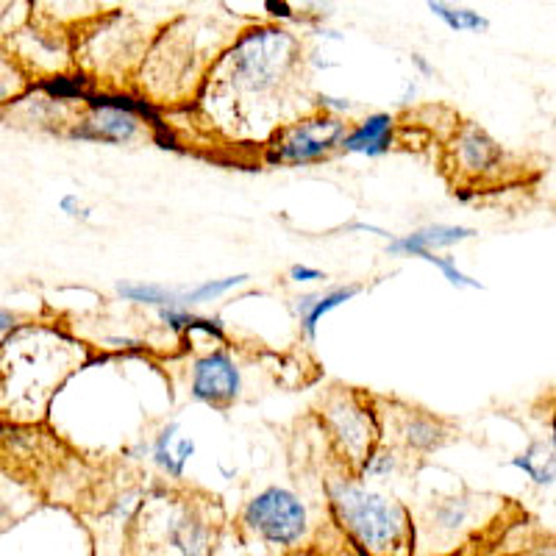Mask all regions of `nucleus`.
<instances>
[{
	"mask_svg": "<svg viewBox=\"0 0 556 556\" xmlns=\"http://www.w3.org/2000/svg\"><path fill=\"white\" fill-rule=\"evenodd\" d=\"M59 212H64L70 220H78V223L92 220V208H89L87 203L76 195V192H67V195H62V201H59Z\"/></svg>",
	"mask_w": 556,
	"mask_h": 556,
	"instance_id": "26",
	"label": "nucleus"
},
{
	"mask_svg": "<svg viewBox=\"0 0 556 556\" xmlns=\"http://www.w3.org/2000/svg\"><path fill=\"white\" fill-rule=\"evenodd\" d=\"M392 431H395V443L404 445L406 451H415V454H429L437 451L440 445L448 443L451 431L445 429V424L440 417L429 415L424 409H409V406H401V409L390 412Z\"/></svg>",
	"mask_w": 556,
	"mask_h": 556,
	"instance_id": "12",
	"label": "nucleus"
},
{
	"mask_svg": "<svg viewBox=\"0 0 556 556\" xmlns=\"http://www.w3.org/2000/svg\"><path fill=\"white\" fill-rule=\"evenodd\" d=\"M121 298L131 301V304H146V306H173L178 304V295L173 290L162 285H151V281H126V285H117Z\"/></svg>",
	"mask_w": 556,
	"mask_h": 556,
	"instance_id": "21",
	"label": "nucleus"
},
{
	"mask_svg": "<svg viewBox=\"0 0 556 556\" xmlns=\"http://www.w3.org/2000/svg\"><path fill=\"white\" fill-rule=\"evenodd\" d=\"M340 465V462H337ZM326 501L345 540L365 551L367 556H412L415 529L412 513L392 495L367 486L359 476L340 465V473H329L323 481Z\"/></svg>",
	"mask_w": 556,
	"mask_h": 556,
	"instance_id": "4",
	"label": "nucleus"
},
{
	"mask_svg": "<svg viewBox=\"0 0 556 556\" xmlns=\"http://www.w3.org/2000/svg\"><path fill=\"white\" fill-rule=\"evenodd\" d=\"M290 278L292 281H298V285H306V281H320V278H326V273L315 270V267H306V265H292Z\"/></svg>",
	"mask_w": 556,
	"mask_h": 556,
	"instance_id": "27",
	"label": "nucleus"
},
{
	"mask_svg": "<svg viewBox=\"0 0 556 556\" xmlns=\"http://www.w3.org/2000/svg\"><path fill=\"white\" fill-rule=\"evenodd\" d=\"M20 493L17 486L7 484V481H0V534L9 529V526H14V520L23 515V509H20Z\"/></svg>",
	"mask_w": 556,
	"mask_h": 556,
	"instance_id": "25",
	"label": "nucleus"
},
{
	"mask_svg": "<svg viewBox=\"0 0 556 556\" xmlns=\"http://www.w3.org/2000/svg\"><path fill=\"white\" fill-rule=\"evenodd\" d=\"M248 556H287V554H278V551H256V554H248Z\"/></svg>",
	"mask_w": 556,
	"mask_h": 556,
	"instance_id": "30",
	"label": "nucleus"
},
{
	"mask_svg": "<svg viewBox=\"0 0 556 556\" xmlns=\"http://www.w3.org/2000/svg\"><path fill=\"white\" fill-rule=\"evenodd\" d=\"M251 281V276L248 273H240V276H228V278H212V281H203V285L192 287L190 292L184 298H178V304L187 306L190 309L192 304H206V301H217L220 295H226V292L237 290V287L248 285Z\"/></svg>",
	"mask_w": 556,
	"mask_h": 556,
	"instance_id": "22",
	"label": "nucleus"
},
{
	"mask_svg": "<svg viewBox=\"0 0 556 556\" xmlns=\"http://www.w3.org/2000/svg\"><path fill=\"white\" fill-rule=\"evenodd\" d=\"M23 323H20V315L12 309H0V342L7 340L12 331H17Z\"/></svg>",
	"mask_w": 556,
	"mask_h": 556,
	"instance_id": "28",
	"label": "nucleus"
},
{
	"mask_svg": "<svg viewBox=\"0 0 556 556\" xmlns=\"http://www.w3.org/2000/svg\"><path fill=\"white\" fill-rule=\"evenodd\" d=\"M420 260L429 262V265H434L437 270L443 273V276L448 278V285L470 287V290H481L479 281H476V278H470L468 273H462L459 267H456V262L451 260V256H437V253H426V256H420Z\"/></svg>",
	"mask_w": 556,
	"mask_h": 556,
	"instance_id": "24",
	"label": "nucleus"
},
{
	"mask_svg": "<svg viewBox=\"0 0 556 556\" xmlns=\"http://www.w3.org/2000/svg\"><path fill=\"white\" fill-rule=\"evenodd\" d=\"M28 89V73L20 67L17 59L9 56L7 51H0V106L12 103Z\"/></svg>",
	"mask_w": 556,
	"mask_h": 556,
	"instance_id": "23",
	"label": "nucleus"
},
{
	"mask_svg": "<svg viewBox=\"0 0 556 556\" xmlns=\"http://www.w3.org/2000/svg\"><path fill=\"white\" fill-rule=\"evenodd\" d=\"M159 320H165L167 329L176 331V334H187V331H206V334L217 337V340H226L223 323L217 320V317H201L181 304L162 306V309H159Z\"/></svg>",
	"mask_w": 556,
	"mask_h": 556,
	"instance_id": "19",
	"label": "nucleus"
},
{
	"mask_svg": "<svg viewBox=\"0 0 556 556\" xmlns=\"http://www.w3.org/2000/svg\"><path fill=\"white\" fill-rule=\"evenodd\" d=\"M190 390L192 399L212 406V409H231L240 401L242 392V374L235 356L228 354V351H212V354L195 359Z\"/></svg>",
	"mask_w": 556,
	"mask_h": 556,
	"instance_id": "9",
	"label": "nucleus"
},
{
	"mask_svg": "<svg viewBox=\"0 0 556 556\" xmlns=\"http://www.w3.org/2000/svg\"><path fill=\"white\" fill-rule=\"evenodd\" d=\"M217 31H223L220 14H181L162 28L139 67L142 92L156 103L195 96V84H203L208 67L231 45H203V39L215 37Z\"/></svg>",
	"mask_w": 556,
	"mask_h": 556,
	"instance_id": "5",
	"label": "nucleus"
},
{
	"mask_svg": "<svg viewBox=\"0 0 556 556\" xmlns=\"http://www.w3.org/2000/svg\"><path fill=\"white\" fill-rule=\"evenodd\" d=\"M456 146H459V162L465 165V170H490L501 156L498 142L473 123L462 128Z\"/></svg>",
	"mask_w": 556,
	"mask_h": 556,
	"instance_id": "16",
	"label": "nucleus"
},
{
	"mask_svg": "<svg viewBox=\"0 0 556 556\" xmlns=\"http://www.w3.org/2000/svg\"><path fill=\"white\" fill-rule=\"evenodd\" d=\"M429 12L434 17H440L451 31H486L490 28V20L484 17L481 12H473V9H465V7H448V3H429Z\"/></svg>",
	"mask_w": 556,
	"mask_h": 556,
	"instance_id": "20",
	"label": "nucleus"
},
{
	"mask_svg": "<svg viewBox=\"0 0 556 556\" xmlns=\"http://www.w3.org/2000/svg\"><path fill=\"white\" fill-rule=\"evenodd\" d=\"M320 420L337 462L354 476L359 473L381 440V420L376 406H370V395L356 387H337L320 404Z\"/></svg>",
	"mask_w": 556,
	"mask_h": 556,
	"instance_id": "6",
	"label": "nucleus"
},
{
	"mask_svg": "<svg viewBox=\"0 0 556 556\" xmlns=\"http://www.w3.org/2000/svg\"><path fill=\"white\" fill-rule=\"evenodd\" d=\"M481 501L484 498H476V495H451V498L434 501L424 509L426 518L420 520V526H412V529H415V534L426 531L437 543L454 545V540L465 534L470 520L481 509Z\"/></svg>",
	"mask_w": 556,
	"mask_h": 556,
	"instance_id": "11",
	"label": "nucleus"
},
{
	"mask_svg": "<svg viewBox=\"0 0 556 556\" xmlns=\"http://www.w3.org/2000/svg\"><path fill=\"white\" fill-rule=\"evenodd\" d=\"M513 465L518 470H523L534 484L540 486H551L554 484V468H556V459H554V440H540V443H531L529 448L523 451L520 456H515Z\"/></svg>",
	"mask_w": 556,
	"mask_h": 556,
	"instance_id": "18",
	"label": "nucleus"
},
{
	"mask_svg": "<svg viewBox=\"0 0 556 556\" xmlns=\"http://www.w3.org/2000/svg\"><path fill=\"white\" fill-rule=\"evenodd\" d=\"M362 285H345V287H334L329 292H312V295H301L295 298V312L298 320H301V329L309 340L317 337V326L329 312H334L337 306H342L345 301H351L354 295H359Z\"/></svg>",
	"mask_w": 556,
	"mask_h": 556,
	"instance_id": "15",
	"label": "nucleus"
},
{
	"mask_svg": "<svg viewBox=\"0 0 556 556\" xmlns=\"http://www.w3.org/2000/svg\"><path fill=\"white\" fill-rule=\"evenodd\" d=\"M392 131H395V117L390 112L367 114L365 121L356 123L354 128H348L345 139H342L340 151L359 153V156H381L390 151Z\"/></svg>",
	"mask_w": 556,
	"mask_h": 556,
	"instance_id": "14",
	"label": "nucleus"
},
{
	"mask_svg": "<svg viewBox=\"0 0 556 556\" xmlns=\"http://www.w3.org/2000/svg\"><path fill=\"white\" fill-rule=\"evenodd\" d=\"M240 526L265 548L290 554L312 540L309 506L290 486H265L245 501L240 515Z\"/></svg>",
	"mask_w": 556,
	"mask_h": 556,
	"instance_id": "7",
	"label": "nucleus"
},
{
	"mask_svg": "<svg viewBox=\"0 0 556 556\" xmlns=\"http://www.w3.org/2000/svg\"><path fill=\"white\" fill-rule=\"evenodd\" d=\"M192 451H195V443L178 434L176 426H167L153 443V462L165 470L167 479H181L184 465L190 462Z\"/></svg>",
	"mask_w": 556,
	"mask_h": 556,
	"instance_id": "17",
	"label": "nucleus"
},
{
	"mask_svg": "<svg viewBox=\"0 0 556 556\" xmlns=\"http://www.w3.org/2000/svg\"><path fill=\"white\" fill-rule=\"evenodd\" d=\"M479 235L476 228L468 226H448V223H434V226H424L412 231V235L395 237L387 245L390 256H426V253H437L440 248L459 245L465 240H473Z\"/></svg>",
	"mask_w": 556,
	"mask_h": 556,
	"instance_id": "13",
	"label": "nucleus"
},
{
	"mask_svg": "<svg viewBox=\"0 0 556 556\" xmlns=\"http://www.w3.org/2000/svg\"><path fill=\"white\" fill-rule=\"evenodd\" d=\"M106 518L121 526L117 556H215L223 506L215 495L153 484L121 495Z\"/></svg>",
	"mask_w": 556,
	"mask_h": 556,
	"instance_id": "2",
	"label": "nucleus"
},
{
	"mask_svg": "<svg viewBox=\"0 0 556 556\" xmlns=\"http://www.w3.org/2000/svg\"><path fill=\"white\" fill-rule=\"evenodd\" d=\"M348 128L351 126L337 114L323 112V109L306 112L273 134L267 159L273 165H317L340 151Z\"/></svg>",
	"mask_w": 556,
	"mask_h": 556,
	"instance_id": "8",
	"label": "nucleus"
},
{
	"mask_svg": "<svg viewBox=\"0 0 556 556\" xmlns=\"http://www.w3.org/2000/svg\"><path fill=\"white\" fill-rule=\"evenodd\" d=\"M412 64H415L417 73H420V76H426V78H434V76H437L434 64L426 62L424 53H412Z\"/></svg>",
	"mask_w": 556,
	"mask_h": 556,
	"instance_id": "29",
	"label": "nucleus"
},
{
	"mask_svg": "<svg viewBox=\"0 0 556 556\" xmlns=\"http://www.w3.org/2000/svg\"><path fill=\"white\" fill-rule=\"evenodd\" d=\"M301 39L281 26L242 31L228 45L201 84L198 101L217 126L267 123L273 134L285 126L287 92L301 81Z\"/></svg>",
	"mask_w": 556,
	"mask_h": 556,
	"instance_id": "1",
	"label": "nucleus"
},
{
	"mask_svg": "<svg viewBox=\"0 0 556 556\" xmlns=\"http://www.w3.org/2000/svg\"><path fill=\"white\" fill-rule=\"evenodd\" d=\"M84 362L81 342L45 326H20L0 342V395L9 399L7 409L14 404L17 412H26L23 420H34Z\"/></svg>",
	"mask_w": 556,
	"mask_h": 556,
	"instance_id": "3",
	"label": "nucleus"
},
{
	"mask_svg": "<svg viewBox=\"0 0 556 556\" xmlns=\"http://www.w3.org/2000/svg\"><path fill=\"white\" fill-rule=\"evenodd\" d=\"M76 123L78 126L73 137L89 139V142L134 146L142 137H148L146 123L123 106H89Z\"/></svg>",
	"mask_w": 556,
	"mask_h": 556,
	"instance_id": "10",
	"label": "nucleus"
}]
</instances>
